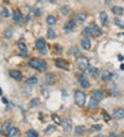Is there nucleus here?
I'll return each instance as SVG.
<instances>
[{"instance_id":"1","label":"nucleus","mask_w":124,"mask_h":137,"mask_svg":"<svg viewBox=\"0 0 124 137\" xmlns=\"http://www.w3.org/2000/svg\"><path fill=\"white\" fill-rule=\"evenodd\" d=\"M28 66L32 69L42 71L46 68L47 64L46 61L43 60L39 59V58H34L28 62Z\"/></svg>"},{"instance_id":"2","label":"nucleus","mask_w":124,"mask_h":137,"mask_svg":"<svg viewBox=\"0 0 124 137\" xmlns=\"http://www.w3.org/2000/svg\"><path fill=\"white\" fill-rule=\"evenodd\" d=\"M86 96L84 94L83 91H77L75 94V100L77 105L79 107H82L86 102Z\"/></svg>"},{"instance_id":"3","label":"nucleus","mask_w":124,"mask_h":137,"mask_svg":"<svg viewBox=\"0 0 124 137\" xmlns=\"http://www.w3.org/2000/svg\"><path fill=\"white\" fill-rule=\"evenodd\" d=\"M77 63L79 68L83 71H86L89 66V61L86 57H78V58L77 60Z\"/></svg>"},{"instance_id":"4","label":"nucleus","mask_w":124,"mask_h":137,"mask_svg":"<svg viewBox=\"0 0 124 137\" xmlns=\"http://www.w3.org/2000/svg\"><path fill=\"white\" fill-rule=\"evenodd\" d=\"M62 126L64 128V132L66 134H70L72 132L73 129V125H72V121L69 118H65L61 123Z\"/></svg>"},{"instance_id":"5","label":"nucleus","mask_w":124,"mask_h":137,"mask_svg":"<svg viewBox=\"0 0 124 137\" xmlns=\"http://www.w3.org/2000/svg\"><path fill=\"white\" fill-rule=\"evenodd\" d=\"M36 48H37L39 52L42 55H46L47 53V51L46 48V43L43 38H40L36 42Z\"/></svg>"},{"instance_id":"6","label":"nucleus","mask_w":124,"mask_h":137,"mask_svg":"<svg viewBox=\"0 0 124 137\" xmlns=\"http://www.w3.org/2000/svg\"><path fill=\"white\" fill-rule=\"evenodd\" d=\"M55 65L57 66L58 68L62 69L68 70L69 68V64L68 62L64 59L62 58H59L55 60Z\"/></svg>"},{"instance_id":"7","label":"nucleus","mask_w":124,"mask_h":137,"mask_svg":"<svg viewBox=\"0 0 124 137\" xmlns=\"http://www.w3.org/2000/svg\"><path fill=\"white\" fill-rule=\"evenodd\" d=\"M76 25V22L75 20H73V19H71L70 21H68V22L66 24V25L64 26V31L65 32L68 33H70L72 30L75 27Z\"/></svg>"},{"instance_id":"8","label":"nucleus","mask_w":124,"mask_h":137,"mask_svg":"<svg viewBox=\"0 0 124 137\" xmlns=\"http://www.w3.org/2000/svg\"><path fill=\"white\" fill-rule=\"evenodd\" d=\"M10 75L13 78H14L16 80H21L22 78V73L19 71H17V70H11L10 71Z\"/></svg>"},{"instance_id":"9","label":"nucleus","mask_w":124,"mask_h":137,"mask_svg":"<svg viewBox=\"0 0 124 137\" xmlns=\"http://www.w3.org/2000/svg\"><path fill=\"white\" fill-rule=\"evenodd\" d=\"M113 117L115 119H122L124 118V109H116L113 113Z\"/></svg>"},{"instance_id":"10","label":"nucleus","mask_w":124,"mask_h":137,"mask_svg":"<svg viewBox=\"0 0 124 137\" xmlns=\"http://www.w3.org/2000/svg\"><path fill=\"white\" fill-rule=\"evenodd\" d=\"M79 82L80 83V85H81L83 88H85V89H87L90 86V85L88 83V81L87 80L86 78L84 77V75H80L79 78Z\"/></svg>"},{"instance_id":"11","label":"nucleus","mask_w":124,"mask_h":137,"mask_svg":"<svg viewBox=\"0 0 124 137\" xmlns=\"http://www.w3.org/2000/svg\"><path fill=\"white\" fill-rule=\"evenodd\" d=\"M100 21L103 26L108 24V15L106 12L103 11L100 13Z\"/></svg>"},{"instance_id":"12","label":"nucleus","mask_w":124,"mask_h":137,"mask_svg":"<svg viewBox=\"0 0 124 137\" xmlns=\"http://www.w3.org/2000/svg\"><path fill=\"white\" fill-rule=\"evenodd\" d=\"M86 131V128L84 125H79L76 127L75 129V134L79 135V136H82L84 134H85Z\"/></svg>"},{"instance_id":"13","label":"nucleus","mask_w":124,"mask_h":137,"mask_svg":"<svg viewBox=\"0 0 124 137\" xmlns=\"http://www.w3.org/2000/svg\"><path fill=\"white\" fill-rule=\"evenodd\" d=\"M81 46L85 50H89L91 47V43L88 38H85L81 40Z\"/></svg>"},{"instance_id":"14","label":"nucleus","mask_w":124,"mask_h":137,"mask_svg":"<svg viewBox=\"0 0 124 137\" xmlns=\"http://www.w3.org/2000/svg\"><path fill=\"white\" fill-rule=\"evenodd\" d=\"M88 107L90 109H92V110L96 109L99 107V102L96 99H94V98H92L90 100Z\"/></svg>"},{"instance_id":"15","label":"nucleus","mask_w":124,"mask_h":137,"mask_svg":"<svg viewBox=\"0 0 124 137\" xmlns=\"http://www.w3.org/2000/svg\"><path fill=\"white\" fill-rule=\"evenodd\" d=\"M88 72L90 75L94 78H97L99 75V71L97 68H94L92 66H90L88 67Z\"/></svg>"},{"instance_id":"16","label":"nucleus","mask_w":124,"mask_h":137,"mask_svg":"<svg viewBox=\"0 0 124 137\" xmlns=\"http://www.w3.org/2000/svg\"><path fill=\"white\" fill-rule=\"evenodd\" d=\"M13 19L16 23H19L22 20V15L20 11L16 10L13 12Z\"/></svg>"},{"instance_id":"17","label":"nucleus","mask_w":124,"mask_h":137,"mask_svg":"<svg viewBox=\"0 0 124 137\" xmlns=\"http://www.w3.org/2000/svg\"><path fill=\"white\" fill-rule=\"evenodd\" d=\"M45 78H46V82L47 84L52 85L54 83V75H52V73H47L45 76Z\"/></svg>"},{"instance_id":"18","label":"nucleus","mask_w":124,"mask_h":137,"mask_svg":"<svg viewBox=\"0 0 124 137\" xmlns=\"http://www.w3.org/2000/svg\"><path fill=\"white\" fill-rule=\"evenodd\" d=\"M112 74L108 71H104L102 74V80L103 82H108L111 80Z\"/></svg>"},{"instance_id":"19","label":"nucleus","mask_w":124,"mask_h":137,"mask_svg":"<svg viewBox=\"0 0 124 137\" xmlns=\"http://www.w3.org/2000/svg\"><path fill=\"white\" fill-rule=\"evenodd\" d=\"M93 98L94 99H96L99 102L100 100H101L103 98V93L101 90H97L94 92L93 94Z\"/></svg>"},{"instance_id":"20","label":"nucleus","mask_w":124,"mask_h":137,"mask_svg":"<svg viewBox=\"0 0 124 137\" xmlns=\"http://www.w3.org/2000/svg\"><path fill=\"white\" fill-rule=\"evenodd\" d=\"M40 102V100L38 98H35L32 100H31V101L29 103L28 105V107L30 109H32V108H35L36 107H37L39 104Z\"/></svg>"},{"instance_id":"21","label":"nucleus","mask_w":124,"mask_h":137,"mask_svg":"<svg viewBox=\"0 0 124 137\" xmlns=\"http://www.w3.org/2000/svg\"><path fill=\"white\" fill-rule=\"evenodd\" d=\"M92 32H93V34H95L97 35V36H99V35H102V31L100 29V27L97 25V24H94L92 27Z\"/></svg>"},{"instance_id":"22","label":"nucleus","mask_w":124,"mask_h":137,"mask_svg":"<svg viewBox=\"0 0 124 137\" xmlns=\"http://www.w3.org/2000/svg\"><path fill=\"white\" fill-rule=\"evenodd\" d=\"M112 11L115 15H121L123 12V8L121 7V6H114L113 8H112Z\"/></svg>"},{"instance_id":"23","label":"nucleus","mask_w":124,"mask_h":137,"mask_svg":"<svg viewBox=\"0 0 124 137\" xmlns=\"http://www.w3.org/2000/svg\"><path fill=\"white\" fill-rule=\"evenodd\" d=\"M69 54L72 56H75L76 57H79V56L81 54V51L79 48L74 47V48H71L69 50Z\"/></svg>"},{"instance_id":"24","label":"nucleus","mask_w":124,"mask_h":137,"mask_svg":"<svg viewBox=\"0 0 124 137\" xmlns=\"http://www.w3.org/2000/svg\"><path fill=\"white\" fill-rule=\"evenodd\" d=\"M87 18V15L85 13H80L76 15V19L79 22H84Z\"/></svg>"},{"instance_id":"25","label":"nucleus","mask_w":124,"mask_h":137,"mask_svg":"<svg viewBox=\"0 0 124 137\" xmlns=\"http://www.w3.org/2000/svg\"><path fill=\"white\" fill-rule=\"evenodd\" d=\"M55 131H56V127L52 125H49V126L46 128V130H45V133H46V134L50 135L52 134V133H54Z\"/></svg>"},{"instance_id":"26","label":"nucleus","mask_w":124,"mask_h":137,"mask_svg":"<svg viewBox=\"0 0 124 137\" xmlns=\"http://www.w3.org/2000/svg\"><path fill=\"white\" fill-rule=\"evenodd\" d=\"M47 36H48V38L50 39V40H54V39H55L56 37H57L54 31L52 29H49L48 30Z\"/></svg>"},{"instance_id":"27","label":"nucleus","mask_w":124,"mask_h":137,"mask_svg":"<svg viewBox=\"0 0 124 137\" xmlns=\"http://www.w3.org/2000/svg\"><path fill=\"white\" fill-rule=\"evenodd\" d=\"M4 36L6 39H10L13 36V28L12 27H8V29L6 30Z\"/></svg>"},{"instance_id":"28","label":"nucleus","mask_w":124,"mask_h":137,"mask_svg":"<svg viewBox=\"0 0 124 137\" xmlns=\"http://www.w3.org/2000/svg\"><path fill=\"white\" fill-rule=\"evenodd\" d=\"M52 120H53V121H54L55 123H57V125H61V119L60 118L59 116L57 115V114H53L52 115Z\"/></svg>"},{"instance_id":"29","label":"nucleus","mask_w":124,"mask_h":137,"mask_svg":"<svg viewBox=\"0 0 124 137\" xmlns=\"http://www.w3.org/2000/svg\"><path fill=\"white\" fill-rule=\"evenodd\" d=\"M102 125H92V126L90 128L89 131L90 132H98V131H99V130L102 129Z\"/></svg>"},{"instance_id":"30","label":"nucleus","mask_w":124,"mask_h":137,"mask_svg":"<svg viewBox=\"0 0 124 137\" xmlns=\"http://www.w3.org/2000/svg\"><path fill=\"white\" fill-rule=\"evenodd\" d=\"M46 22H47V23H48L49 25H53V24L56 23L57 20H56V18H55L54 16L49 15V16H48V17H47V19H46Z\"/></svg>"},{"instance_id":"31","label":"nucleus","mask_w":124,"mask_h":137,"mask_svg":"<svg viewBox=\"0 0 124 137\" xmlns=\"http://www.w3.org/2000/svg\"><path fill=\"white\" fill-rule=\"evenodd\" d=\"M83 33H84V35H87V36H92V35H93L92 29L90 28V27L84 28V31H83Z\"/></svg>"},{"instance_id":"32","label":"nucleus","mask_w":124,"mask_h":137,"mask_svg":"<svg viewBox=\"0 0 124 137\" xmlns=\"http://www.w3.org/2000/svg\"><path fill=\"white\" fill-rule=\"evenodd\" d=\"M60 11L61 12V13L64 15H67L68 14L70 13V8L69 7H68V6H61V8H60Z\"/></svg>"},{"instance_id":"33","label":"nucleus","mask_w":124,"mask_h":137,"mask_svg":"<svg viewBox=\"0 0 124 137\" xmlns=\"http://www.w3.org/2000/svg\"><path fill=\"white\" fill-rule=\"evenodd\" d=\"M37 82L38 80L36 77H30L26 80V83L27 84H29V85H34V84L37 83Z\"/></svg>"},{"instance_id":"34","label":"nucleus","mask_w":124,"mask_h":137,"mask_svg":"<svg viewBox=\"0 0 124 137\" xmlns=\"http://www.w3.org/2000/svg\"><path fill=\"white\" fill-rule=\"evenodd\" d=\"M11 121H7L5 123V125H4V127H3V129L4 131L6 133H8L10 129H11Z\"/></svg>"},{"instance_id":"35","label":"nucleus","mask_w":124,"mask_h":137,"mask_svg":"<svg viewBox=\"0 0 124 137\" xmlns=\"http://www.w3.org/2000/svg\"><path fill=\"white\" fill-rule=\"evenodd\" d=\"M114 24H116V26H118L119 28L124 29V21H123V20H121L118 18H115L114 19Z\"/></svg>"},{"instance_id":"36","label":"nucleus","mask_w":124,"mask_h":137,"mask_svg":"<svg viewBox=\"0 0 124 137\" xmlns=\"http://www.w3.org/2000/svg\"><path fill=\"white\" fill-rule=\"evenodd\" d=\"M0 15L3 17H8L10 16V13L7 8H3L2 10L0 12Z\"/></svg>"},{"instance_id":"37","label":"nucleus","mask_w":124,"mask_h":137,"mask_svg":"<svg viewBox=\"0 0 124 137\" xmlns=\"http://www.w3.org/2000/svg\"><path fill=\"white\" fill-rule=\"evenodd\" d=\"M17 129L15 128V127H13L10 129V131L8 132V137H14L16 136V134H17Z\"/></svg>"},{"instance_id":"38","label":"nucleus","mask_w":124,"mask_h":137,"mask_svg":"<svg viewBox=\"0 0 124 137\" xmlns=\"http://www.w3.org/2000/svg\"><path fill=\"white\" fill-rule=\"evenodd\" d=\"M28 137H38V133L34 129H30L27 132Z\"/></svg>"},{"instance_id":"39","label":"nucleus","mask_w":124,"mask_h":137,"mask_svg":"<svg viewBox=\"0 0 124 137\" xmlns=\"http://www.w3.org/2000/svg\"><path fill=\"white\" fill-rule=\"evenodd\" d=\"M18 47H19V49H20L22 52H27V46H26V45L24 43H23V42H19V43H18Z\"/></svg>"},{"instance_id":"40","label":"nucleus","mask_w":124,"mask_h":137,"mask_svg":"<svg viewBox=\"0 0 124 137\" xmlns=\"http://www.w3.org/2000/svg\"><path fill=\"white\" fill-rule=\"evenodd\" d=\"M103 118H104V121L105 122H108V121L111 120L110 116L109 115L107 112H104L103 113Z\"/></svg>"},{"instance_id":"41","label":"nucleus","mask_w":124,"mask_h":137,"mask_svg":"<svg viewBox=\"0 0 124 137\" xmlns=\"http://www.w3.org/2000/svg\"><path fill=\"white\" fill-rule=\"evenodd\" d=\"M41 13H42V11L41 10L40 8H36L35 11V15L36 16L39 17L41 15Z\"/></svg>"},{"instance_id":"42","label":"nucleus","mask_w":124,"mask_h":137,"mask_svg":"<svg viewBox=\"0 0 124 137\" xmlns=\"http://www.w3.org/2000/svg\"><path fill=\"white\" fill-rule=\"evenodd\" d=\"M62 98H63V99H66V98H67L68 96V94H67V93H66V91H63V92H62Z\"/></svg>"},{"instance_id":"43","label":"nucleus","mask_w":124,"mask_h":137,"mask_svg":"<svg viewBox=\"0 0 124 137\" xmlns=\"http://www.w3.org/2000/svg\"><path fill=\"white\" fill-rule=\"evenodd\" d=\"M2 102L3 103H4V104H8V100L6 99L5 97H2Z\"/></svg>"},{"instance_id":"44","label":"nucleus","mask_w":124,"mask_h":137,"mask_svg":"<svg viewBox=\"0 0 124 137\" xmlns=\"http://www.w3.org/2000/svg\"><path fill=\"white\" fill-rule=\"evenodd\" d=\"M118 60H119V61H123L124 60V57L121 55H119L118 56Z\"/></svg>"},{"instance_id":"45","label":"nucleus","mask_w":124,"mask_h":137,"mask_svg":"<svg viewBox=\"0 0 124 137\" xmlns=\"http://www.w3.org/2000/svg\"><path fill=\"white\" fill-rule=\"evenodd\" d=\"M109 137H117V136H116V135L115 134L114 132H112V133H110V135H109Z\"/></svg>"},{"instance_id":"46","label":"nucleus","mask_w":124,"mask_h":137,"mask_svg":"<svg viewBox=\"0 0 124 137\" xmlns=\"http://www.w3.org/2000/svg\"><path fill=\"white\" fill-rule=\"evenodd\" d=\"M120 69H121V70H122V71H124V64L123 63L121 64V65H120Z\"/></svg>"},{"instance_id":"47","label":"nucleus","mask_w":124,"mask_h":137,"mask_svg":"<svg viewBox=\"0 0 124 137\" xmlns=\"http://www.w3.org/2000/svg\"><path fill=\"white\" fill-rule=\"evenodd\" d=\"M111 0H105V4H110V2Z\"/></svg>"},{"instance_id":"48","label":"nucleus","mask_w":124,"mask_h":137,"mask_svg":"<svg viewBox=\"0 0 124 137\" xmlns=\"http://www.w3.org/2000/svg\"><path fill=\"white\" fill-rule=\"evenodd\" d=\"M94 137H104V136L103 134H98L96 136H94Z\"/></svg>"},{"instance_id":"49","label":"nucleus","mask_w":124,"mask_h":137,"mask_svg":"<svg viewBox=\"0 0 124 137\" xmlns=\"http://www.w3.org/2000/svg\"><path fill=\"white\" fill-rule=\"evenodd\" d=\"M2 94H3L2 89V88L0 87V96H2Z\"/></svg>"},{"instance_id":"50","label":"nucleus","mask_w":124,"mask_h":137,"mask_svg":"<svg viewBox=\"0 0 124 137\" xmlns=\"http://www.w3.org/2000/svg\"><path fill=\"white\" fill-rule=\"evenodd\" d=\"M49 2H51V3H54L55 2H56V1H57V0H48Z\"/></svg>"},{"instance_id":"51","label":"nucleus","mask_w":124,"mask_h":137,"mask_svg":"<svg viewBox=\"0 0 124 137\" xmlns=\"http://www.w3.org/2000/svg\"><path fill=\"white\" fill-rule=\"evenodd\" d=\"M121 137H124V132L121 134Z\"/></svg>"},{"instance_id":"52","label":"nucleus","mask_w":124,"mask_h":137,"mask_svg":"<svg viewBox=\"0 0 124 137\" xmlns=\"http://www.w3.org/2000/svg\"><path fill=\"white\" fill-rule=\"evenodd\" d=\"M0 134H1V128H0Z\"/></svg>"}]
</instances>
